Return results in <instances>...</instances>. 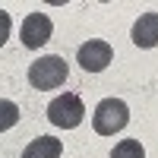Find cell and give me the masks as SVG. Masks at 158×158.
<instances>
[{
  "label": "cell",
  "mask_w": 158,
  "mask_h": 158,
  "mask_svg": "<svg viewBox=\"0 0 158 158\" xmlns=\"http://www.w3.org/2000/svg\"><path fill=\"white\" fill-rule=\"evenodd\" d=\"M111 158H146V149H142L139 139H120V142L114 146Z\"/></svg>",
  "instance_id": "8"
},
{
  "label": "cell",
  "mask_w": 158,
  "mask_h": 158,
  "mask_svg": "<svg viewBox=\"0 0 158 158\" xmlns=\"http://www.w3.org/2000/svg\"><path fill=\"white\" fill-rule=\"evenodd\" d=\"M130 38L136 48H158V13H142Z\"/></svg>",
  "instance_id": "6"
},
{
  "label": "cell",
  "mask_w": 158,
  "mask_h": 158,
  "mask_svg": "<svg viewBox=\"0 0 158 158\" xmlns=\"http://www.w3.org/2000/svg\"><path fill=\"white\" fill-rule=\"evenodd\" d=\"M127 123H130V108H127V101H120V98L98 101L95 114H92V127H95L98 136H114V133H120Z\"/></svg>",
  "instance_id": "2"
},
{
  "label": "cell",
  "mask_w": 158,
  "mask_h": 158,
  "mask_svg": "<svg viewBox=\"0 0 158 158\" xmlns=\"http://www.w3.org/2000/svg\"><path fill=\"white\" fill-rule=\"evenodd\" d=\"M67 76H70L67 60L57 57V54H48V57L32 60V67H29V85L38 89V92H48V89L63 85V82H67Z\"/></svg>",
  "instance_id": "1"
},
{
  "label": "cell",
  "mask_w": 158,
  "mask_h": 158,
  "mask_svg": "<svg viewBox=\"0 0 158 158\" xmlns=\"http://www.w3.org/2000/svg\"><path fill=\"white\" fill-rule=\"evenodd\" d=\"M79 67H82L85 73H101V70H108L111 67V60H114V48L108 41H101V38H92V41H85L82 48H79Z\"/></svg>",
  "instance_id": "5"
},
{
  "label": "cell",
  "mask_w": 158,
  "mask_h": 158,
  "mask_svg": "<svg viewBox=\"0 0 158 158\" xmlns=\"http://www.w3.org/2000/svg\"><path fill=\"white\" fill-rule=\"evenodd\" d=\"M48 120L54 127H60V130H76L79 123L85 120L82 98H79L76 92H63V95H57L54 101L48 104Z\"/></svg>",
  "instance_id": "3"
},
{
  "label": "cell",
  "mask_w": 158,
  "mask_h": 158,
  "mask_svg": "<svg viewBox=\"0 0 158 158\" xmlns=\"http://www.w3.org/2000/svg\"><path fill=\"white\" fill-rule=\"evenodd\" d=\"M60 152H63V142L57 136H38L22 149L19 158H60Z\"/></svg>",
  "instance_id": "7"
},
{
  "label": "cell",
  "mask_w": 158,
  "mask_h": 158,
  "mask_svg": "<svg viewBox=\"0 0 158 158\" xmlns=\"http://www.w3.org/2000/svg\"><path fill=\"white\" fill-rule=\"evenodd\" d=\"M51 32H54V22H51L48 13H29L22 19V29H19V41L29 48V51H38L51 41Z\"/></svg>",
  "instance_id": "4"
}]
</instances>
